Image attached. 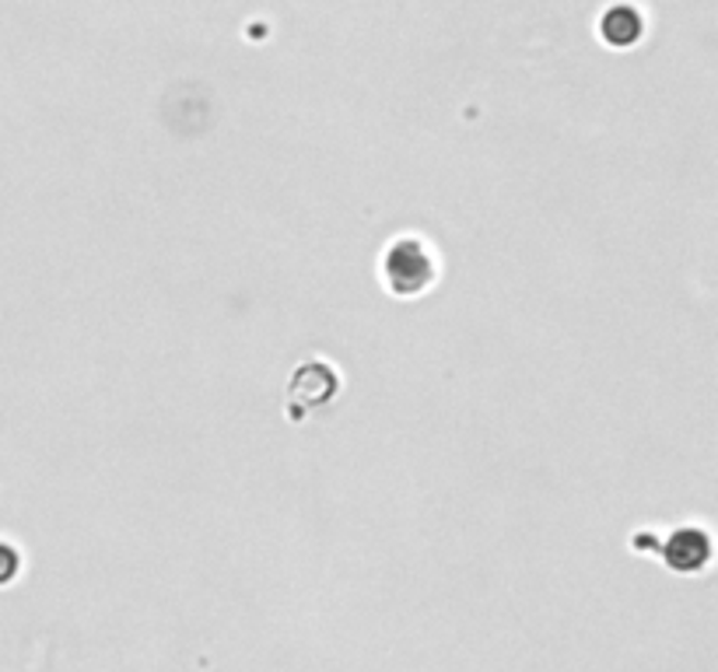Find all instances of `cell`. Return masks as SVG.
<instances>
[{
    "instance_id": "cell-1",
    "label": "cell",
    "mask_w": 718,
    "mask_h": 672,
    "mask_svg": "<svg viewBox=\"0 0 718 672\" xmlns=\"http://www.w3.org/2000/svg\"><path fill=\"white\" fill-rule=\"evenodd\" d=\"M442 256L424 235L399 231L379 252V280L393 298H421L439 284Z\"/></svg>"
},
{
    "instance_id": "cell-2",
    "label": "cell",
    "mask_w": 718,
    "mask_h": 672,
    "mask_svg": "<svg viewBox=\"0 0 718 672\" xmlns=\"http://www.w3.org/2000/svg\"><path fill=\"white\" fill-rule=\"evenodd\" d=\"M711 532L697 523H683L659 532V547H656V557L673 571V575H701L708 564H711Z\"/></svg>"
},
{
    "instance_id": "cell-3",
    "label": "cell",
    "mask_w": 718,
    "mask_h": 672,
    "mask_svg": "<svg viewBox=\"0 0 718 672\" xmlns=\"http://www.w3.org/2000/svg\"><path fill=\"white\" fill-rule=\"evenodd\" d=\"M599 39L613 49H631L645 39V11L638 4H610L596 22Z\"/></svg>"
},
{
    "instance_id": "cell-4",
    "label": "cell",
    "mask_w": 718,
    "mask_h": 672,
    "mask_svg": "<svg viewBox=\"0 0 718 672\" xmlns=\"http://www.w3.org/2000/svg\"><path fill=\"white\" fill-rule=\"evenodd\" d=\"M337 389H340V379L330 368V361H306L291 379V396L309 403V407H320V403L333 399Z\"/></svg>"
},
{
    "instance_id": "cell-5",
    "label": "cell",
    "mask_w": 718,
    "mask_h": 672,
    "mask_svg": "<svg viewBox=\"0 0 718 672\" xmlns=\"http://www.w3.org/2000/svg\"><path fill=\"white\" fill-rule=\"evenodd\" d=\"M19 571H22L19 547H11V543L0 540V585H11L14 578H19Z\"/></svg>"
}]
</instances>
